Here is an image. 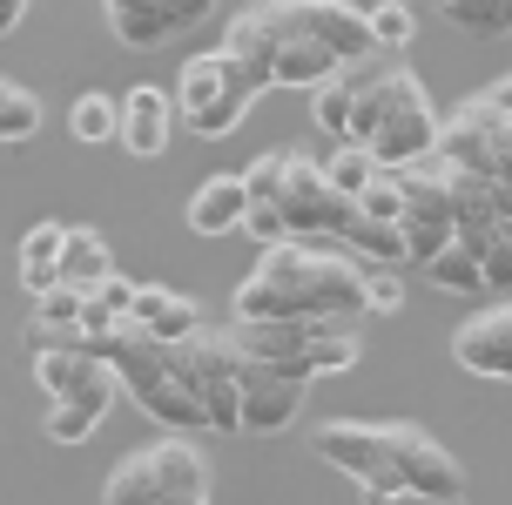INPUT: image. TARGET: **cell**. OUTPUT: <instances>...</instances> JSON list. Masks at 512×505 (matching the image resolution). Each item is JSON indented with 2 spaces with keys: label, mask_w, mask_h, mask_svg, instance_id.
<instances>
[{
  "label": "cell",
  "mask_w": 512,
  "mask_h": 505,
  "mask_svg": "<svg viewBox=\"0 0 512 505\" xmlns=\"http://www.w3.org/2000/svg\"><path fill=\"white\" fill-rule=\"evenodd\" d=\"M317 452L358 485V499H465L459 458L411 418H331L317 425Z\"/></svg>",
  "instance_id": "6da1fadb"
},
{
  "label": "cell",
  "mask_w": 512,
  "mask_h": 505,
  "mask_svg": "<svg viewBox=\"0 0 512 505\" xmlns=\"http://www.w3.org/2000/svg\"><path fill=\"white\" fill-rule=\"evenodd\" d=\"M344 310H364V270L344 250H317L304 236L263 243L256 270L236 283L243 324H256V317H344Z\"/></svg>",
  "instance_id": "7a4b0ae2"
},
{
  "label": "cell",
  "mask_w": 512,
  "mask_h": 505,
  "mask_svg": "<svg viewBox=\"0 0 512 505\" xmlns=\"http://www.w3.org/2000/svg\"><path fill=\"white\" fill-rule=\"evenodd\" d=\"M250 21L270 34V81L277 88H317L344 61L378 54L371 21L351 0H250Z\"/></svg>",
  "instance_id": "3957f363"
},
{
  "label": "cell",
  "mask_w": 512,
  "mask_h": 505,
  "mask_svg": "<svg viewBox=\"0 0 512 505\" xmlns=\"http://www.w3.org/2000/svg\"><path fill=\"white\" fill-rule=\"evenodd\" d=\"M438 115L425 81L398 68V61H358V101H351V135L344 142H364L378 169H405L418 155L438 149Z\"/></svg>",
  "instance_id": "277c9868"
},
{
  "label": "cell",
  "mask_w": 512,
  "mask_h": 505,
  "mask_svg": "<svg viewBox=\"0 0 512 505\" xmlns=\"http://www.w3.org/2000/svg\"><path fill=\"white\" fill-rule=\"evenodd\" d=\"M95 351H108L115 378H122V398H135L155 425H169V431H209L203 398H196V391H189V378H182L176 337H155L149 324L122 317V324L108 330Z\"/></svg>",
  "instance_id": "5b68a950"
},
{
  "label": "cell",
  "mask_w": 512,
  "mask_h": 505,
  "mask_svg": "<svg viewBox=\"0 0 512 505\" xmlns=\"http://www.w3.org/2000/svg\"><path fill=\"white\" fill-rule=\"evenodd\" d=\"M230 330L243 351H256L263 364H277L304 384L351 371L364 357V310H344V317H256V324L236 317Z\"/></svg>",
  "instance_id": "8992f818"
},
{
  "label": "cell",
  "mask_w": 512,
  "mask_h": 505,
  "mask_svg": "<svg viewBox=\"0 0 512 505\" xmlns=\"http://www.w3.org/2000/svg\"><path fill=\"white\" fill-rule=\"evenodd\" d=\"M108 505H203L209 499V458L189 431H169L142 452H128L102 479Z\"/></svg>",
  "instance_id": "52a82bcc"
},
{
  "label": "cell",
  "mask_w": 512,
  "mask_h": 505,
  "mask_svg": "<svg viewBox=\"0 0 512 505\" xmlns=\"http://www.w3.org/2000/svg\"><path fill=\"white\" fill-rule=\"evenodd\" d=\"M256 95H263V88L250 81V68H243L230 48L189 54V61H182V75H176V115H182V128H196L203 142L236 135L243 115L256 108Z\"/></svg>",
  "instance_id": "ba28073f"
},
{
  "label": "cell",
  "mask_w": 512,
  "mask_h": 505,
  "mask_svg": "<svg viewBox=\"0 0 512 505\" xmlns=\"http://www.w3.org/2000/svg\"><path fill=\"white\" fill-rule=\"evenodd\" d=\"M438 149L452 155L459 169H472V176H486L499 182L512 196V115H506V101L492 95H465L445 122H438Z\"/></svg>",
  "instance_id": "9c48e42d"
},
{
  "label": "cell",
  "mask_w": 512,
  "mask_h": 505,
  "mask_svg": "<svg viewBox=\"0 0 512 505\" xmlns=\"http://www.w3.org/2000/svg\"><path fill=\"white\" fill-rule=\"evenodd\" d=\"M34 384H41L48 404H81V411H95V418H108V404L122 398V378H115L108 351H95L88 337L34 344Z\"/></svg>",
  "instance_id": "30bf717a"
},
{
  "label": "cell",
  "mask_w": 512,
  "mask_h": 505,
  "mask_svg": "<svg viewBox=\"0 0 512 505\" xmlns=\"http://www.w3.org/2000/svg\"><path fill=\"white\" fill-rule=\"evenodd\" d=\"M176 357H182L189 391L203 398L209 431H243V391H236V337L230 330L196 324L189 337H176Z\"/></svg>",
  "instance_id": "8fae6325"
},
{
  "label": "cell",
  "mask_w": 512,
  "mask_h": 505,
  "mask_svg": "<svg viewBox=\"0 0 512 505\" xmlns=\"http://www.w3.org/2000/svg\"><path fill=\"white\" fill-rule=\"evenodd\" d=\"M277 202H283L290 236H304V243H317V236H344V223L358 216V196H344V189L324 176V162H310L304 149H290V162H283Z\"/></svg>",
  "instance_id": "7c38bea8"
},
{
  "label": "cell",
  "mask_w": 512,
  "mask_h": 505,
  "mask_svg": "<svg viewBox=\"0 0 512 505\" xmlns=\"http://www.w3.org/2000/svg\"><path fill=\"white\" fill-rule=\"evenodd\" d=\"M398 189H405V209H398V229L411 236V256L425 263L438 243L459 236V216H452V162L445 155H418L398 169Z\"/></svg>",
  "instance_id": "4fadbf2b"
},
{
  "label": "cell",
  "mask_w": 512,
  "mask_h": 505,
  "mask_svg": "<svg viewBox=\"0 0 512 505\" xmlns=\"http://www.w3.org/2000/svg\"><path fill=\"white\" fill-rule=\"evenodd\" d=\"M230 337H236V330H230ZM236 391H243V431L277 438V431L297 425L310 384L290 378V371H277V364H263L256 351H243V344H236Z\"/></svg>",
  "instance_id": "5bb4252c"
},
{
  "label": "cell",
  "mask_w": 512,
  "mask_h": 505,
  "mask_svg": "<svg viewBox=\"0 0 512 505\" xmlns=\"http://www.w3.org/2000/svg\"><path fill=\"white\" fill-rule=\"evenodd\" d=\"M102 14L122 48H162V41H176L182 27L209 21L216 0H102Z\"/></svg>",
  "instance_id": "9a60e30c"
},
{
  "label": "cell",
  "mask_w": 512,
  "mask_h": 505,
  "mask_svg": "<svg viewBox=\"0 0 512 505\" xmlns=\"http://www.w3.org/2000/svg\"><path fill=\"white\" fill-rule=\"evenodd\" d=\"M452 357H459L472 378L512 384V303H492V310H479L472 324H459V337H452Z\"/></svg>",
  "instance_id": "2e32d148"
},
{
  "label": "cell",
  "mask_w": 512,
  "mask_h": 505,
  "mask_svg": "<svg viewBox=\"0 0 512 505\" xmlns=\"http://www.w3.org/2000/svg\"><path fill=\"white\" fill-rule=\"evenodd\" d=\"M169 128H176V95H162V88H149V81L122 95V128H115V142H122L128 155L155 162V155L169 149Z\"/></svg>",
  "instance_id": "e0dca14e"
},
{
  "label": "cell",
  "mask_w": 512,
  "mask_h": 505,
  "mask_svg": "<svg viewBox=\"0 0 512 505\" xmlns=\"http://www.w3.org/2000/svg\"><path fill=\"white\" fill-rule=\"evenodd\" d=\"M243 209H250L243 176H203V189L189 196V229L196 236H230V229H243Z\"/></svg>",
  "instance_id": "ac0fdd59"
},
{
  "label": "cell",
  "mask_w": 512,
  "mask_h": 505,
  "mask_svg": "<svg viewBox=\"0 0 512 505\" xmlns=\"http://www.w3.org/2000/svg\"><path fill=\"white\" fill-rule=\"evenodd\" d=\"M128 317H135V324H149L155 337H189V330L203 324V310L182 297V290H169V283H135Z\"/></svg>",
  "instance_id": "d6986e66"
},
{
  "label": "cell",
  "mask_w": 512,
  "mask_h": 505,
  "mask_svg": "<svg viewBox=\"0 0 512 505\" xmlns=\"http://www.w3.org/2000/svg\"><path fill=\"white\" fill-rule=\"evenodd\" d=\"M81 297L75 283H48V290H34V317H27V344H61V337H81Z\"/></svg>",
  "instance_id": "ffe728a7"
},
{
  "label": "cell",
  "mask_w": 512,
  "mask_h": 505,
  "mask_svg": "<svg viewBox=\"0 0 512 505\" xmlns=\"http://www.w3.org/2000/svg\"><path fill=\"white\" fill-rule=\"evenodd\" d=\"M108 270H115V256H108V236H102V229L68 223V236H61V283H75V290H95Z\"/></svg>",
  "instance_id": "44dd1931"
},
{
  "label": "cell",
  "mask_w": 512,
  "mask_h": 505,
  "mask_svg": "<svg viewBox=\"0 0 512 505\" xmlns=\"http://www.w3.org/2000/svg\"><path fill=\"white\" fill-rule=\"evenodd\" d=\"M337 243H344V250L351 256H364V263H391V270H398V263H411V236L398 223H378V216H351V223H344V236H337Z\"/></svg>",
  "instance_id": "7402d4cb"
},
{
  "label": "cell",
  "mask_w": 512,
  "mask_h": 505,
  "mask_svg": "<svg viewBox=\"0 0 512 505\" xmlns=\"http://www.w3.org/2000/svg\"><path fill=\"white\" fill-rule=\"evenodd\" d=\"M61 236H68V223H34L21 236V290L27 297L61 283Z\"/></svg>",
  "instance_id": "603a6c76"
},
{
  "label": "cell",
  "mask_w": 512,
  "mask_h": 505,
  "mask_svg": "<svg viewBox=\"0 0 512 505\" xmlns=\"http://www.w3.org/2000/svg\"><path fill=\"white\" fill-rule=\"evenodd\" d=\"M418 270H425L438 290H452V297H465V290H486V270H479V256H472V243H465V236L438 243V250L418 263Z\"/></svg>",
  "instance_id": "cb8c5ba5"
},
{
  "label": "cell",
  "mask_w": 512,
  "mask_h": 505,
  "mask_svg": "<svg viewBox=\"0 0 512 505\" xmlns=\"http://www.w3.org/2000/svg\"><path fill=\"white\" fill-rule=\"evenodd\" d=\"M472 256H479V270H486V290H512V209H499L486 229H472L465 236Z\"/></svg>",
  "instance_id": "d4e9b609"
},
{
  "label": "cell",
  "mask_w": 512,
  "mask_h": 505,
  "mask_svg": "<svg viewBox=\"0 0 512 505\" xmlns=\"http://www.w3.org/2000/svg\"><path fill=\"white\" fill-rule=\"evenodd\" d=\"M41 135V95L21 81H0V149H21Z\"/></svg>",
  "instance_id": "484cf974"
},
{
  "label": "cell",
  "mask_w": 512,
  "mask_h": 505,
  "mask_svg": "<svg viewBox=\"0 0 512 505\" xmlns=\"http://www.w3.org/2000/svg\"><path fill=\"white\" fill-rule=\"evenodd\" d=\"M115 128H122V101L102 95V88H95V95H81L75 108H68V135L88 142V149H95V142H115Z\"/></svg>",
  "instance_id": "4316f807"
},
{
  "label": "cell",
  "mask_w": 512,
  "mask_h": 505,
  "mask_svg": "<svg viewBox=\"0 0 512 505\" xmlns=\"http://www.w3.org/2000/svg\"><path fill=\"white\" fill-rule=\"evenodd\" d=\"M438 7L465 34H512V0H438Z\"/></svg>",
  "instance_id": "83f0119b"
},
{
  "label": "cell",
  "mask_w": 512,
  "mask_h": 505,
  "mask_svg": "<svg viewBox=\"0 0 512 505\" xmlns=\"http://www.w3.org/2000/svg\"><path fill=\"white\" fill-rule=\"evenodd\" d=\"M364 21H371V41H378V48H411L418 7H405V0H378V7H364Z\"/></svg>",
  "instance_id": "f1b7e54d"
},
{
  "label": "cell",
  "mask_w": 512,
  "mask_h": 505,
  "mask_svg": "<svg viewBox=\"0 0 512 505\" xmlns=\"http://www.w3.org/2000/svg\"><path fill=\"white\" fill-rule=\"evenodd\" d=\"M324 176H331L344 196H358L364 182L378 176V162H371V149H364V142H337V155L324 162Z\"/></svg>",
  "instance_id": "f546056e"
},
{
  "label": "cell",
  "mask_w": 512,
  "mask_h": 505,
  "mask_svg": "<svg viewBox=\"0 0 512 505\" xmlns=\"http://www.w3.org/2000/svg\"><path fill=\"white\" fill-rule=\"evenodd\" d=\"M358 209L364 216H378V223H398V209H405V189H398V169H378V176L358 189Z\"/></svg>",
  "instance_id": "4dcf8cb0"
},
{
  "label": "cell",
  "mask_w": 512,
  "mask_h": 505,
  "mask_svg": "<svg viewBox=\"0 0 512 505\" xmlns=\"http://www.w3.org/2000/svg\"><path fill=\"white\" fill-rule=\"evenodd\" d=\"M243 236H250L256 250H263V243H283V236H290V223H283V202H277V196H250V209H243Z\"/></svg>",
  "instance_id": "1f68e13d"
},
{
  "label": "cell",
  "mask_w": 512,
  "mask_h": 505,
  "mask_svg": "<svg viewBox=\"0 0 512 505\" xmlns=\"http://www.w3.org/2000/svg\"><path fill=\"white\" fill-rule=\"evenodd\" d=\"M95 411H81V404H48V438L54 445H81V438H95Z\"/></svg>",
  "instance_id": "d6a6232c"
},
{
  "label": "cell",
  "mask_w": 512,
  "mask_h": 505,
  "mask_svg": "<svg viewBox=\"0 0 512 505\" xmlns=\"http://www.w3.org/2000/svg\"><path fill=\"white\" fill-rule=\"evenodd\" d=\"M364 310H371V317L405 310V283H398V270H391V263H378V270L364 277Z\"/></svg>",
  "instance_id": "836d02e7"
},
{
  "label": "cell",
  "mask_w": 512,
  "mask_h": 505,
  "mask_svg": "<svg viewBox=\"0 0 512 505\" xmlns=\"http://www.w3.org/2000/svg\"><path fill=\"white\" fill-rule=\"evenodd\" d=\"M27 7H34V0H0V41H7V34L27 21Z\"/></svg>",
  "instance_id": "e575fe53"
},
{
  "label": "cell",
  "mask_w": 512,
  "mask_h": 505,
  "mask_svg": "<svg viewBox=\"0 0 512 505\" xmlns=\"http://www.w3.org/2000/svg\"><path fill=\"white\" fill-rule=\"evenodd\" d=\"M492 95L506 101V115H512V75H506V81H492Z\"/></svg>",
  "instance_id": "d590c367"
},
{
  "label": "cell",
  "mask_w": 512,
  "mask_h": 505,
  "mask_svg": "<svg viewBox=\"0 0 512 505\" xmlns=\"http://www.w3.org/2000/svg\"><path fill=\"white\" fill-rule=\"evenodd\" d=\"M405 7H418V0H405Z\"/></svg>",
  "instance_id": "8d00e7d4"
}]
</instances>
